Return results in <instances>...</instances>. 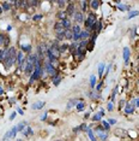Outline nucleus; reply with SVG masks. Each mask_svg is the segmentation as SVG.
I'll list each match as a JSON object with an SVG mask.
<instances>
[{"mask_svg": "<svg viewBox=\"0 0 139 141\" xmlns=\"http://www.w3.org/2000/svg\"><path fill=\"white\" fill-rule=\"evenodd\" d=\"M88 94H89V97H90L91 99H98V98H101L98 95V92H96L95 89H94V91H90Z\"/></svg>", "mask_w": 139, "mask_h": 141, "instance_id": "bb28decb", "label": "nucleus"}, {"mask_svg": "<svg viewBox=\"0 0 139 141\" xmlns=\"http://www.w3.org/2000/svg\"><path fill=\"white\" fill-rule=\"evenodd\" d=\"M56 141H61V140H56Z\"/></svg>", "mask_w": 139, "mask_h": 141, "instance_id": "052dcab7", "label": "nucleus"}, {"mask_svg": "<svg viewBox=\"0 0 139 141\" xmlns=\"http://www.w3.org/2000/svg\"><path fill=\"white\" fill-rule=\"evenodd\" d=\"M89 5H90V7L92 10H97L100 7V5H101V1H98V0H91V1H89Z\"/></svg>", "mask_w": 139, "mask_h": 141, "instance_id": "f3484780", "label": "nucleus"}, {"mask_svg": "<svg viewBox=\"0 0 139 141\" xmlns=\"http://www.w3.org/2000/svg\"><path fill=\"white\" fill-rule=\"evenodd\" d=\"M66 15L67 17H73V15L76 13V4L75 1H68V4H67V7H66Z\"/></svg>", "mask_w": 139, "mask_h": 141, "instance_id": "f03ea898", "label": "nucleus"}, {"mask_svg": "<svg viewBox=\"0 0 139 141\" xmlns=\"http://www.w3.org/2000/svg\"><path fill=\"white\" fill-rule=\"evenodd\" d=\"M17 133H18V131H17V127L15 125V127H13V128L10 130V139H13V137H16V134H17Z\"/></svg>", "mask_w": 139, "mask_h": 141, "instance_id": "c9c22d12", "label": "nucleus"}, {"mask_svg": "<svg viewBox=\"0 0 139 141\" xmlns=\"http://www.w3.org/2000/svg\"><path fill=\"white\" fill-rule=\"evenodd\" d=\"M95 131H96V134H97V136L101 139L102 141H106L108 139V134H107V131L106 130H103L101 128V125L100 127H97L96 129H95Z\"/></svg>", "mask_w": 139, "mask_h": 141, "instance_id": "20e7f679", "label": "nucleus"}, {"mask_svg": "<svg viewBox=\"0 0 139 141\" xmlns=\"http://www.w3.org/2000/svg\"><path fill=\"white\" fill-rule=\"evenodd\" d=\"M16 116H17V112L15 111V112H12V114L10 115V121H13V119L16 118Z\"/></svg>", "mask_w": 139, "mask_h": 141, "instance_id": "a18cd8bd", "label": "nucleus"}, {"mask_svg": "<svg viewBox=\"0 0 139 141\" xmlns=\"http://www.w3.org/2000/svg\"><path fill=\"white\" fill-rule=\"evenodd\" d=\"M68 51L71 52V54H72V55L77 57V51H78V43L72 42L71 45H68Z\"/></svg>", "mask_w": 139, "mask_h": 141, "instance_id": "1a4fd4ad", "label": "nucleus"}, {"mask_svg": "<svg viewBox=\"0 0 139 141\" xmlns=\"http://www.w3.org/2000/svg\"><path fill=\"white\" fill-rule=\"evenodd\" d=\"M80 100H83V99H71L68 101V104H67V106H66V110H71L72 107H75L77 105V103L80 101Z\"/></svg>", "mask_w": 139, "mask_h": 141, "instance_id": "ddd939ff", "label": "nucleus"}, {"mask_svg": "<svg viewBox=\"0 0 139 141\" xmlns=\"http://www.w3.org/2000/svg\"><path fill=\"white\" fill-rule=\"evenodd\" d=\"M72 36H73L72 30H71V29H66V30H65V33H64L65 40H72Z\"/></svg>", "mask_w": 139, "mask_h": 141, "instance_id": "412c9836", "label": "nucleus"}, {"mask_svg": "<svg viewBox=\"0 0 139 141\" xmlns=\"http://www.w3.org/2000/svg\"><path fill=\"white\" fill-rule=\"evenodd\" d=\"M66 51H68V43H66V42L61 43V45L59 46V52H60V54L65 53Z\"/></svg>", "mask_w": 139, "mask_h": 141, "instance_id": "aec40b11", "label": "nucleus"}, {"mask_svg": "<svg viewBox=\"0 0 139 141\" xmlns=\"http://www.w3.org/2000/svg\"><path fill=\"white\" fill-rule=\"evenodd\" d=\"M90 33L89 32H86L85 29L84 30H82L79 34V38H80V41H84V40H89V38H90Z\"/></svg>", "mask_w": 139, "mask_h": 141, "instance_id": "f8f14e48", "label": "nucleus"}, {"mask_svg": "<svg viewBox=\"0 0 139 141\" xmlns=\"http://www.w3.org/2000/svg\"><path fill=\"white\" fill-rule=\"evenodd\" d=\"M110 69H112V64H109V65L107 66V68L104 69V70H106V75H108V72L110 71Z\"/></svg>", "mask_w": 139, "mask_h": 141, "instance_id": "8fccbe9b", "label": "nucleus"}, {"mask_svg": "<svg viewBox=\"0 0 139 141\" xmlns=\"http://www.w3.org/2000/svg\"><path fill=\"white\" fill-rule=\"evenodd\" d=\"M86 133H88V136H89V139H90V141H96V135L94 134V131L91 130V128L89 127V129L86 130Z\"/></svg>", "mask_w": 139, "mask_h": 141, "instance_id": "4be33fe9", "label": "nucleus"}, {"mask_svg": "<svg viewBox=\"0 0 139 141\" xmlns=\"http://www.w3.org/2000/svg\"><path fill=\"white\" fill-rule=\"evenodd\" d=\"M101 32H102V22L97 19V22H96V29H95V34H96V35H98V34H100Z\"/></svg>", "mask_w": 139, "mask_h": 141, "instance_id": "393cba45", "label": "nucleus"}, {"mask_svg": "<svg viewBox=\"0 0 139 141\" xmlns=\"http://www.w3.org/2000/svg\"><path fill=\"white\" fill-rule=\"evenodd\" d=\"M102 87H103V82H100V83L97 84V87H95V91H96V92H100L102 89Z\"/></svg>", "mask_w": 139, "mask_h": 141, "instance_id": "37998d69", "label": "nucleus"}, {"mask_svg": "<svg viewBox=\"0 0 139 141\" xmlns=\"http://www.w3.org/2000/svg\"><path fill=\"white\" fill-rule=\"evenodd\" d=\"M107 110L108 111H113L114 110V103H112V101H109L107 105Z\"/></svg>", "mask_w": 139, "mask_h": 141, "instance_id": "a19ab883", "label": "nucleus"}, {"mask_svg": "<svg viewBox=\"0 0 139 141\" xmlns=\"http://www.w3.org/2000/svg\"><path fill=\"white\" fill-rule=\"evenodd\" d=\"M27 125H28V123L25 122V121H22V122H19V123L16 125V127H17V131H22V130L24 129Z\"/></svg>", "mask_w": 139, "mask_h": 141, "instance_id": "5701e85b", "label": "nucleus"}, {"mask_svg": "<svg viewBox=\"0 0 139 141\" xmlns=\"http://www.w3.org/2000/svg\"><path fill=\"white\" fill-rule=\"evenodd\" d=\"M41 18H42V15H34V16H32V21L37 22V21H40Z\"/></svg>", "mask_w": 139, "mask_h": 141, "instance_id": "79ce46f5", "label": "nucleus"}, {"mask_svg": "<svg viewBox=\"0 0 139 141\" xmlns=\"http://www.w3.org/2000/svg\"><path fill=\"white\" fill-rule=\"evenodd\" d=\"M91 119H92L94 122H100V121L102 119V116L98 114V112H97V114H95L94 116H92V117H91Z\"/></svg>", "mask_w": 139, "mask_h": 141, "instance_id": "e433bc0d", "label": "nucleus"}, {"mask_svg": "<svg viewBox=\"0 0 139 141\" xmlns=\"http://www.w3.org/2000/svg\"><path fill=\"white\" fill-rule=\"evenodd\" d=\"M95 86H96V76L91 75L90 76V88L91 89H95Z\"/></svg>", "mask_w": 139, "mask_h": 141, "instance_id": "a878e982", "label": "nucleus"}, {"mask_svg": "<svg viewBox=\"0 0 139 141\" xmlns=\"http://www.w3.org/2000/svg\"><path fill=\"white\" fill-rule=\"evenodd\" d=\"M22 52H27V53H30L31 52V45H22Z\"/></svg>", "mask_w": 139, "mask_h": 141, "instance_id": "cd10ccee", "label": "nucleus"}, {"mask_svg": "<svg viewBox=\"0 0 139 141\" xmlns=\"http://www.w3.org/2000/svg\"><path fill=\"white\" fill-rule=\"evenodd\" d=\"M1 12H3V10H1V6H0V13H1Z\"/></svg>", "mask_w": 139, "mask_h": 141, "instance_id": "13d9d810", "label": "nucleus"}, {"mask_svg": "<svg viewBox=\"0 0 139 141\" xmlns=\"http://www.w3.org/2000/svg\"><path fill=\"white\" fill-rule=\"evenodd\" d=\"M116 123V119H114V118H109L108 119V124L110 125V124H115Z\"/></svg>", "mask_w": 139, "mask_h": 141, "instance_id": "c03bdc74", "label": "nucleus"}, {"mask_svg": "<svg viewBox=\"0 0 139 141\" xmlns=\"http://www.w3.org/2000/svg\"><path fill=\"white\" fill-rule=\"evenodd\" d=\"M94 47H95V42H92L90 40H88V45H86V49L88 51H94Z\"/></svg>", "mask_w": 139, "mask_h": 141, "instance_id": "72a5a7b5", "label": "nucleus"}, {"mask_svg": "<svg viewBox=\"0 0 139 141\" xmlns=\"http://www.w3.org/2000/svg\"><path fill=\"white\" fill-rule=\"evenodd\" d=\"M73 19H75V22L79 25V24H82V23H84V15H83V12H80V11H76V13L73 15Z\"/></svg>", "mask_w": 139, "mask_h": 141, "instance_id": "39448f33", "label": "nucleus"}, {"mask_svg": "<svg viewBox=\"0 0 139 141\" xmlns=\"http://www.w3.org/2000/svg\"><path fill=\"white\" fill-rule=\"evenodd\" d=\"M67 4H68V1H65V0H58V1H56V5L59 6L61 10H62L65 6L67 5Z\"/></svg>", "mask_w": 139, "mask_h": 141, "instance_id": "473e14b6", "label": "nucleus"}, {"mask_svg": "<svg viewBox=\"0 0 139 141\" xmlns=\"http://www.w3.org/2000/svg\"><path fill=\"white\" fill-rule=\"evenodd\" d=\"M123 112L126 115H132L134 112V106L131 103H126V105L123 106Z\"/></svg>", "mask_w": 139, "mask_h": 141, "instance_id": "6e6552de", "label": "nucleus"}, {"mask_svg": "<svg viewBox=\"0 0 139 141\" xmlns=\"http://www.w3.org/2000/svg\"><path fill=\"white\" fill-rule=\"evenodd\" d=\"M85 106H86L85 101H84V100H80V101H78V103H77V105H76V108H77V111L82 112V111H84Z\"/></svg>", "mask_w": 139, "mask_h": 141, "instance_id": "a211bd4d", "label": "nucleus"}, {"mask_svg": "<svg viewBox=\"0 0 139 141\" xmlns=\"http://www.w3.org/2000/svg\"><path fill=\"white\" fill-rule=\"evenodd\" d=\"M62 40H65L64 35H56V41L59 42V41H62Z\"/></svg>", "mask_w": 139, "mask_h": 141, "instance_id": "09e8293b", "label": "nucleus"}, {"mask_svg": "<svg viewBox=\"0 0 139 141\" xmlns=\"http://www.w3.org/2000/svg\"><path fill=\"white\" fill-rule=\"evenodd\" d=\"M101 128L103 130H106V131H107V130L110 129V125L108 124L107 121H102V122H101Z\"/></svg>", "mask_w": 139, "mask_h": 141, "instance_id": "2f4dec72", "label": "nucleus"}, {"mask_svg": "<svg viewBox=\"0 0 139 141\" xmlns=\"http://www.w3.org/2000/svg\"><path fill=\"white\" fill-rule=\"evenodd\" d=\"M6 52H7V48L0 49V63H3V62H4V59H5V55H6Z\"/></svg>", "mask_w": 139, "mask_h": 141, "instance_id": "7c9ffc66", "label": "nucleus"}, {"mask_svg": "<svg viewBox=\"0 0 139 141\" xmlns=\"http://www.w3.org/2000/svg\"><path fill=\"white\" fill-rule=\"evenodd\" d=\"M71 30H72V34H76V35H79V34H80V32H82L83 29H82V27H80V25H78V24H75L73 27L71 28Z\"/></svg>", "mask_w": 139, "mask_h": 141, "instance_id": "6ab92c4d", "label": "nucleus"}, {"mask_svg": "<svg viewBox=\"0 0 139 141\" xmlns=\"http://www.w3.org/2000/svg\"><path fill=\"white\" fill-rule=\"evenodd\" d=\"M47 117H48V114H47V112H46V114H43V116L41 117V121H46Z\"/></svg>", "mask_w": 139, "mask_h": 141, "instance_id": "3c124183", "label": "nucleus"}, {"mask_svg": "<svg viewBox=\"0 0 139 141\" xmlns=\"http://www.w3.org/2000/svg\"><path fill=\"white\" fill-rule=\"evenodd\" d=\"M125 105H126V101H125V100H120V107L122 108Z\"/></svg>", "mask_w": 139, "mask_h": 141, "instance_id": "603ef678", "label": "nucleus"}, {"mask_svg": "<svg viewBox=\"0 0 139 141\" xmlns=\"http://www.w3.org/2000/svg\"><path fill=\"white\" fill-rule=\"evenodd\" d=\"M89 117H90V114H89V112H88V114H85V116H84V118H89Z\"/></svg>", "mask_w": 139, "mask_h": 141, "instance_id": "6e6d98bb", "label": "nucleus"}, {"mask_svg": "<svg viewBox=\"0 0 139 141\" xmlns=\"http://www.w3.org/2000/svg\"><path fill=\"white\" fill-rule=\"evenodd\" d=\"M138 16V11L137 10H134V11H129V13H128V19H131V18H133V17H137Z\"/></svg>", "mask_w": 139, "mask_h": 141, "instance_id": "4c0bfd02", "label": "nucleus"}, {"mask_svg": "<svg viewBox=\"0 0 139 141\" xmlns=\"http://www.w3.org/2000/svg\"><path fill=\"white\" fill-rule=\"evenodd\" d=\"M122 57H123V62H125V64H128L129 57H131V51H129L128 47H123Z\"/></svg>", "mask_w": 139, "mask_h": 141, "instance_id": "0eeeda50", "label": "nucleus"}, {"mask_svg": "<svg viewBox=\"0 0 139 141\" xmlns=\"http://www.w3.org/2000/svg\"><path fill=\"white\" fill-rule=\"evenodd\" d=\"M12 9L11 1H3L1 3V10L3 11H10Z\"/></svg>", "mask_w": 139, "mask_h": 141, "instance_id": "dca6fc26", "label": "nucleus"}, {"mask_svg": "<svg viewBox=\"0 0 139 141\" xmlns=\"http://www.w3.org/2000/svg\"><path fill=\"white\" fill-rule=\"evenodd\" d=\"M7 139H10V131H6V134L4 135V137H3V140L6 141Z\"/></svg>", "mask_w": 139, "mask_h": 141, "instance_id": "de8ad7c7", "label": "nucleus"}, {"mask_svg": "<svg viewBox=\"0 0 139 141\" xmlns=\"http://www.w3.org/2000/svg\"><path fill=\"white\" fill-rule=\"evenodd\" d=\"M54 32L56 35H64L65 33V28L62 27V24H61V22L58 21L55 24H54Z\"/></svg>", "mask_w": 139, "mask_h": 141, "instance_id": "423d86ee", "label": "nucleus"}, {"mask_svg": "<svg viewBox=\"0 0 139 141\" xmlns=\"http://www.w3.org/2000/svg\"><path fill=\"white\" fill-rule=\"evenodd\" d=\"M56 18H58L59 21H64L65 18H68V17H67V15H66L65 10H60V11L56 12Z\"/></svg>", "mask_w": 139, "mask_h": 141, "instance_id": "2eb2a0df", "label": "nucleus"}, {"mask_svg": "<svg viewBox=\"0 0 139 141\" xmlns=\"http://www.w3.org/2000/svg\"><path fill=\"white\" fill-rule=\"evenodd\" d=\"M61 80H62V77L61 76H58V77H55V78H53V86H59L60 84V82H61Z\"/></svg>", "mask_w": 139, "mask_h": 141, "instance_id": "f704fd0d", "label": "nucleus"}, {"mask_svg": "<svg viewBox=\"0 0 139 141\" xmlns=\"http://www.w3.org/2000/svg\"><path fill=\"white\" fill-rule=\"evenodd\" d=\"M16 48L15 47H7V52H6V55H5V59H4V66H5L6 70H9L12 68V65L16 63Z\"/></svg>", "mask_w": 139, "mask_h": 141, "instance_id": "f257e3e1", "label": "nucleus"}, {"mask_svg": "<svg viewBox=\"0 0 139 141\" xmlns=\"http://www.w3.org/2000/svg\"><path fill=\"white\" fill-rule=\"evenodd\" d=\"M28 5H31V6H37V5H38V1H28Z\"/></svg>", "mask_w": 139, "mask_h": 141, "instance_id": "49530a36", "label": "nucleus"}, {"mask_svg": "<svg viewBox=\"0 0 139 141\" xmlns=\"http://www.w3.org/2000/svg\"><path fill=\"white\" fill-rule=\"evenodd\" d=\"M104 69H106L104 63H100V64H98V77H102V76H103V71H104Z\"/></svg>", "mask_w": 139, "mask_h": 141, "instance_id": "b1692460", "label": "nucleus"}, {"mask_svg": "<svg viewBox=\"0 0 139 141\" xmlns=\"http://www.w3.org/2000/svg\"><path fill=\"white\" fill-rule=\"evenodd\" d=\"M25 62V57H24V53L22 52V51H18L16 54V63H17V66L21 69L23 63Z\"/></svg>", "mask_w": 139, "mask_h": 141, "instance_id": "7ed1b4c3", "label": "nucleus"}, {"mask_svg": "<svg viewBox=\"0 0 139 141\" xmlns=\"http://www.w3.org/2000/svg\"><path fill=\"white\" fill-rule=\"evenodd\" d=\"M17 141H22V140H21V139H17Z\"/></svg>", "mask_w": 139, "mask_h": 141, "instance_id": "bf43d9fd", "label": "nucleus"}, {"mask_svg": "<svg viewBox=\"0 0 139 141\" xmlns=\"http://www.w3.org/2000/svg\"><path fill=\"white\" fill-rule=\"evenodd\" d=\"M17 112H18L19 115H23V110H22L21 107H17Z\"/></svg>", "mask_w": 139, "mask_h": 141, "instance_id": "5fc2aeb1", "label": "nucleus"}, {"mask_svg": "<svg viewBox=\"0 0 139 141\" xmlns=\"http://www.w3.org/2000/svg\"><path fill=\"white\" fill-rule=\"evenodd\" d=\"M79 129L82 130V131H86V130L89 129V127H88L85 123H83V124H80V125H79Z\"/></svg>", "mask_w": 139, "mask_h": 141, "instance_id": "ea45409f", "label": "nucleus"}, {"mask_svg": "<svg viewBox=\"0 0 139 141\" xmlns=\"http://www.w3.org/2000/svg\"><path fill=\"white\" fill-rule=\"evenodd\" d=\"M44 105H46V101H41V100H38V101H36V103L32 104L31 108L32 110H41V108L44 107Z\"/></svg>", "mask_w": 139, "mask_h": 141, "instance_id": "9b49d317", "label": "nucleus"}, {"mask_svg": "<svg viewBox=\"0 0 139 141\" xmlns=\"http://www.w3.org/2000/svg\"><path fill=\"white\" fill-rule=\"evenodd\" d=\"M80 6H82V9H80V12H85L86 10H88V5H89V1H80L79 3Z\"/></svg>", "mask_w": 139, "mask_h": 141, "instance_id": "c85d7f7f", "label": "nucleus"}, {"mask_svg": "<svg viewBox=\"0 0 139 141\" xmlns=\"http://www.w3.org/2000/svg\"><path fill=\"white\" fill-rule=\"evenodd\" d=\"M131 104L134 106V108L135 107H138L139 106V100H138V97H135V98H133L132 99V101H131Z\"/></svg>", "mask_w": 139, "mask_h": 141, "instance_id": "58836bf2", "label": "nucleus"}, {"mask_svg": "<svg viewBox=\"0 0 139 141\" xmlns=\"http://www.w3.org/2000/svg\"><path fill=\"white\" fill-rule=\"evenodd\" d=\"M98 114H100V115H101V116H102V117H103V116H104V114H106V111H104V108H101Z\"/></svg>", "mask_w": 139, "mask_h": 141, "instance_id": "864d4df0", "label": "nucleus"}, {"mask_svg": "<svg viewBox=\"0 0 139 141\" xmlns=\"http://www.w3.org/2000/svg\"><path fill=\"white\" fill-rule=\"evenodd\" d=\"M22 134H23V136H25V137H29V136H31L32 134H34V130L30 128V125H27L24 129L21 131Z\"/></svg>", "mask_w": 139, "mask_h": 141, "instance_id": "9d476101", "label": "nucleus"}, {"mask_svg": "<svg viewBox=\"0 0 139 141\" xmlns=\"http://www.w3.org/2000/svg\"><path fill=\"white\" fill-rule=\"evenodd\" d=\"M3 93H4V89H3V88H1V87H0V95H1V94H3Z\"/></svg>", "mask_w": 139, "mask_h": 141, "instance_id": "4d7b16f0", "label": "nucleus"}, {"mask_svg": "<svg viewBox=\"0 0 139 141\" xmlns=\"http://www.w3.org/2000/svg\"><path fill=\"white\" fill-rule=\"evenodd\" d=\"M60 22H61L62 27L65 28V30H66V29H71V28H72V23H71V19H70V18H65L64 21H60Z\"/></svg>", "mask_w": 139, "mask_h": 141, "instance_id": "4468645a", "label": "nucleus"}, {"mask_svg": "<svg viewBox=\"0 0 139 141\" xmlns=\"http://www.w3.org/2000/svg\"><path fill=\"white\" fill-rule=\"evenodd\" d=\"M118 7L120 11H131V7H129V6H126L125 4H122V3H120L118 5Z\"/></svg>", "mask_w": 139, "mask_h": 141, "instance_id": "c756f323", "label": "nucleus"}]
</instances>
